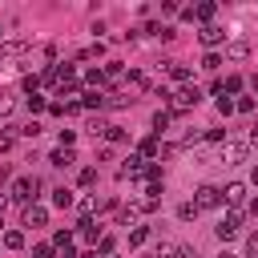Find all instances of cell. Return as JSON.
Wrapping results in <instances>:
<instances>
[{
  "mask_svg": "<svg viewBox=\"0 0 258 258\" xmlns=\"http://www.w3.org/2000/svg\"><path fill=\"white\" fill-rule=\"evenodd\" d=\"M36 189H40V181H36L32 173H24V177H16V181H12V198H16V202H24V206H32V202H36Z\"/></svg>",
  "mask_w": 258,
  "mask_h": 258,
  "instance_id": "cell-1",
  "label": "cell"
},
{
  "mask_svg": "<svg viewBox=\"0 0 258 258\" xmlns=\"http://www.w3.org/2000/svg\"><path fill=\"white\" fill-rule=\"evenodd\" d=\"M198 101H202V89H198V85H185V89H177V93L169 97L173 113H185V109H194Z\"/></svg>",
  "mask_w": 258,
  "mask_h": 258,
  "instance_id": "cell-2",
  "label": "cell"
},
{
  "mask_svg": "<svg viewBox=\"0 0 258 258\" xmlns=\"http://www.w3.org/2000/svg\"><path fill=\"white\" fill-rule=\"evenodd\" d=\"M246 153H250L246 141H226L222 153H218V161H222V165H238V161H246Z\"/></svg>",
  "mask_w": 258,
  "mask_h": 258,
  "instance_id": "cell-3",
  "label": "cell"
},
{
  "mask_svg": "<svg viewBox=\"0 0 258 258\" xmlns=\"http://www.w3.org/2000/svg\"><path fill=\"white\" fill-rule=\"evenodd\" d=\"M194 206H198V210H218V206H222V189H218V185H202L198 198H194Z\"/></svg>",
  "mask_w": 258,
  "mask_h": 258,
  "instance_id": "cell-4",
  "label": "cell"
},
{
  "mask_svg": "<svg viewBox=\"0 0 258 258\" xmlns=\"http://www.w3.org/2000/svg\"><path fill=\"white\" fill-rule=\"evenodd\" d=\"M238 230H242V214H226V218H222V222L214 226V234H218L222 242H230V238H234Z\"/></svg>",
  "mask_w": 258,
  "mask_h": 258,
  "instance_id": "cell-5",
  "label": "cell"
},
{
  "mask_svg": "<svg viewBox=\"0 0 258 258\" xmlns=\"http://www.w3.org/2000/svg\"><path fill=\"white\" fill-rule=\"evenodd\" d=\"M145 165H149V161L133 153V157H125V165H121V177H125V181H137V177H145Z\"/></svg>",
  "mask_w": 258,
  "mask_h": 258,
  "instance_id": "cell-6",
  "label": "cell"
},
{
  "mask_svg": "<svg viewBox=\"0 0 258 258\" xmlns=\"http://www.w3.org/2000/svg\"><path fill=\"white\" fill-rule=\"evenodd\" d=\"M198 36H202V44H206V48H214V44H222V40H226V28H222V24H202V32H198Z\"/></svg>",
  "mask_w": 258,
  "mask_h": 258,
  "instance_id": "cell-7",
  "label": "cell"
},
{
  "mask_svg": "<svg viewBox=\"0 0 258 258\" xmlns=\"http://www.w3.org/2000/svg\"><path fill=\"white\" fill-rule=\"evenodd\" d=\"M44 222H48V210L44 206H36V202L24 206V226H44Z\"/></svg>",
  "mask_w": 258,
  "mask_h": 258,
  "instance_id": "cell-8",
  "label": "cell"
},
{
  "mask_svg": "<svg viewBox=\"0 0 258 258\" xmlns=\"http://www.w3.org/2000/svg\"><path fill=\"white\" fill-rule=\"evenodd\" d=\"M242 198H246V185H242V181H230V185L222 189V202H230V206H238Z\"/></svg>",
  "mask_w": 258,
  "mask_h": 258,
  "instance_id": "cell-9",
  "label": "cell"
},
{
  "mask_svg": "<svg viewBox=\"0 0 258 258\" xmlns=\"http://www.w3.org/2000/svg\"><path fill=\"white\" fill-rule=\"evenodd\" d=\"M157 153H161V141H157V137H145V141L137 145V157H145V161L157 157Z\"/></svg>",
  "mask_w": 258,
  "mask_h": 258,
  "instance_id": "cell-10",
  "label": "cell"
},
{
  "mask_svg": "<svg viewBox=\"0 0 258 258\" xmlns=\"http://www.w3.org/2000/svg\"><path fill=\"white\" fill-rule=\"evenodd\" d=\"M48 161H52L56 169H69V165H73L77 157H73V149H52V157H48Z\"/></svg>",
  "mask_w": 258,
  "mask_h": 258,
  "instance_id": "cell-11",
  "label": "cell"
},
{
  "mask_svg": "<svg viewBox=\"0 0 258 258\" xmlns=\"http://www.w3.org/2000/svg\"><path fill=\"white\" fill-rule=\"evenodd\" d=\"M81 238L85 242H101V226H93V218H81Z\"/></svg>",
  "mask_w": 258,
  "mask_h": 258,
  "instance_id": "cell-12",
  "label": "cell"
},
{
  "mask_svg": "<svg viewBox=\"0 0 258 258\" xmlns=\"http://www.w3.org/2000/svg\"><path fill=\"white\" fill-rule=\"evenodd\" d=\"M185 16H189V20H206V24H210V16H214V4L206 0V4H198V8H189Z\"/></svg>",
  "mask_w": 258,
  "mask_h": 258,
  "instance_id": "cell-13",
  "label": "cell"
},
{
  "mask_svg": "<svg viewBox=\"0 0 258 258\" xmlns=\"http://www.w3.org/2000/svg\"><path fill=\"white\" fill-rule=\"evenodd\" d=\"M101 105H105V97H101V93H89V89L81 93V109H101Z\"/></svg>",
  "mask_w": 258,
  "mask_h": 258,
  "instance_id": "cell-14",
  "label": "cell"
},
{
  "mask_svg": "<svg viewBox=\"0 0 258 258\" xmlns=\"http://www.w3.org/2000/svg\"><path fill=\"white\" fill-rule=\"evenodd\" d=\"M169 77H173V81H189V64H181V60H169Z\"/></svg>",
  "mask_w": 258,
  "mask_h": 258,
  "instance_id": "cell-15",
  "label": "cell"
},
{
  "mask_svg": "<svg viewBox=\"0 0 258 258\" xmlns=\"http://www.w3.org/2000/svg\"><path fill=\"white\" fill-rule=\"evenodd\" d=\"M165 129H169V113H165V109H157V113H153V133L161 137Z\"/></svg>",
  "mask_w": 258,
  "mask_h": 258,
  "instance_id": "cell-16",
  "label": "cell"
},
{
  "mask_svg": "<svg viewBox=\"0 0 258 258\" xmlns=\"http://www.w3.org/2000/svg\"><path fill=\"white\" fill-rule=\"evenodd\" d=\"M52 206H60V210H69V206H73V189H64V185H60V189L52 194Z\"/></svg>",
  "mask_w": 258,
  "mask_h": 258,
  "instance_id": "cell-17",
  "label": "cell"
},
{
  "mask_svg": "<svg viewBox=\"0 0 258 258\" xmlns=\"http://www.w3.org/2000/svg\"><path fill=\"white\" fill-rule=\"evenodd\" d=\"M4 246H8V250H24V234H20V230H8V234H4Z\"/></svg>",
  "mask_w": 258,
  "mask_h": 258,
  "instance_id": "cell-18",
  "label": "cell"
},
{
  "mask_svg": "<svg viewBox=\"0 0 258 258\" xmlns=\"http://www.w3.org/2000/svg\"><path fill=\"white\" fill-rule=\"evenodd\" d=\"M145 238H149L145 226H133V230H129V246H145Z\"/></svg>",
  "mask_w": 258,
  "mask_h": 258,
  "instance_id": "cell-19",
  "label": "cell"
},
{
  "mask_svg": "<svg viewBox=\"0 0 258 258\" xmlns=\"http://www.w3.org/2000/svg\"><path fill=\"white\" fill-rule=\"evenodd\" d=\"M226 52H230V56H234V60H246V56H250V48H246V44H242V40H234V44H230V48H226Z\"/></svg>",
  "mask_w": 258,
  "mask_h": 258,
  "instance_id": "cell-20",
  "label": "cell"
},
{
  "mask_svg": "<svg viewBox=\"0 0 258 258\" xmlns=\"http://www.w3.org/2000/svg\"><path fill=\"white\" fill-rule=\"evenodd\" d=\"M101 137H105V141H125V129H121V125H105Z\"/></svg>",
  "mask_w": 258,
  "mask_h": 258,
  "instance_id": "cell-21",
  "label": "cell"
},
{
  "mask_svg": "<svg viewBox=\"0 0 258 258\" xmlns=\"http://www.w3.org/2000/svg\"><path fill=\"white\" fill-rule=\"evenodd\" d=\"M177 218H181V222L198 218V206H194V202H181V206H177Z\"/></svg>",
  "mask_w": 258,
  "mask_h": 258,
  "instance_id": "cell-22",
  "label": "cell"
},
{
  "mask_svg": "<svg viewBox=\"0 0 258 258\" xmlns=\"http://www.w3.org/2000/svg\"><path fill=\"white\" fill-rule=\"evenodd\" d=\"M177 254H181V246L165 242V246H157V254H153V258H177Z\"/></svg>",
  "mask_w": 258,
  "mask_h": 258,
  "instance_id": "cell-23",
  "label": "cell"
},
{
  "mask_svg": "<svg viewBox=\"0 0 258 258\" xmlns=\"http://www.w3.org/2000/svg\"><path fill=\"white\" fill-rule=\"evenodd\" d=\"M218 64H222V56H218V52H206V56H202V69H210V73H214Z\"/></svg>",
  "mask_w": 258,
  "mask_h": 258,
  "instance_id": "cell-24",
  "label": "cell"
},
{
  "mask_svg": "<svg viewBox=\"0 0 258 258\" xmlns=\"http://www.w3.org/2000/svg\"><path fill=\"white\" fill-rule=\"evenodd\" d=\"M238 89H242V77H226L222 81V93H238Z\"/></svg>",
  "mask_w": 258,
  "mask_h": 258,
  "instance_id": "cell-25",
  "label": "cell"
},
{
  "mask_svg": "<svg viewBox=\"0 0 258 258\" xmlns=\"http://www.w3.org/2000/svg\"><path fill=\"white\" fill-rule=\"evenodd\" d=\"M28 109H32V113H40V109H48V101H44L40 93H32V97H28Z\"/></svg>",
  "mask_w": 258,
  "mask_h": 258,
  "instance_id": "cell-26",
  "label": "cell"
},
{
  "mask_svg": "<svg viewBox=\"0 0 258 258\" xmlns=\"http://www.w3.org/2000/svg\"><path fill=\"white\" fill-rule=\"evenodd\" d=\"M12 109H16V101H12V97H8V93H0V117H8V113H12Z\"/></svg>",
  "mask_w": 258,
  "mask_h": 258,
  "instance_id": "cell-27",
  "label": "cell"
},
{
  "mask_svg": "<svg viewBox=\"0 0 258 258\" xmlns=\"http://www.w3.org/2000/svg\"><path fill=\"white\" fill-rule=\"evenodd\" d=\"M121 77H125L121 64H109V69H105V81H121Z\"/></svg>",
  "mask_w": 258,
  "mask_h": 258,
  "instance_id": "cell-28",
  "label": "cell"
},
{
  "mask_svg": "<svg viewBox=\"0 0 258 258\" xmlns=\"http://www.w3.org/2000/svg\"><path fill=\"white\" fill-rule=\"evenodd\" d=\"M129 101H133V97H125V93H113V97H105V105H117V109H121V105H129Z\"/></svg>",
  "mask_w": 258,
  "mask_h": 258,
  "instance_id": "cell-29",
  "label": "cell"
},
{
  "mask_svg": "<svg viewBox=\"0 0 258 258\" xmlns=\"http://www.w3.org/2000/svg\"><path fill=\"white\" fill-rule=\"evenodd\" d=\"M234 109H238V113H254V97H242V101H234Z\"/></svg>",
  "mask_w": 258,
  "mask_h": 258,
  "instance_id": "cell-30",
  "label": "cell"
},
{
  "mask_svg": "<svg viewBox=\"0 0 258 258\" xmlns=\"http://www.w3.org/2000/svg\"><path fill=\"white\" fill-rule=\"evenodd\" d=\"M246 258H258V234L246 238Z\"/></svg>",
  "mask_w": 258,
  "mask_h": 258,
  "instance_id": "cell-31",
  "label": "cell"
},
{
  "mask_svg": "<svg viewBox=\"0 0 258 258\" xmlns=\"http://www.w3.org/2000/svg\"><path fill=\"white\" fill-rule=\"evenodd\" d=\"M218 113H222V117H230V113H234V101H230V97H222V101H218Z\"/></svg>",
  "mask_w": 258,
  "mask_h": 258,
  "instance_id": "cell-32",
  "label": "cell"
},
{
  "mask_svg": "<svg viewBox=\"0 0 258 258\" xmlns=\"http://www.w3.org/2000/svg\"><path fill=\"white\" fill-rule=\"evenodd\" d=\"M28 258H52V246H48V242H44V246H36V250H32V254H28Z\"/></svg>",
  "mask_w": 258,
  "mask_h": 258,
  "instance_id": "cell-33",
  "label": "cell"
},
{
  "mask_svg": "<svg viewBox=\"0 0 258 258\" xmlns=\"http://www.w3.org/2000/svg\"><path fill=\"white\" fill-rule=\"evenodd\" d=\"M73 137H77L73 129H60V149H69V145H73Z\"/></svg>",
  "mask_w": 258,
  "mask_h": 258,
  "instance_id": "cell-34",
  "label": "cell"
},
{
  "mask_svg": "<svg viewBox=\"0 0 258 258\" xmlns=\"http://www.w3.org/2000/svg\"><path fill=\"white\" fill-rule=\"evenodd\" d=\"M97 181V169H81V185H93Z\"/></svg>",
  "mask_w": 258,
  "mask_h": 258,
  "instance_id": "cell-35",
  "label": "cell"
},
{
  "mask_svg": "<svg viewBox=\"0 0 258 258\" xmlns=\"http://www.w3.org/2000/svg\"><path fill=\"white\" fill-rule=\"evenodd\" d=\"M250 141H254V145H258V125H250Z\"/></svg>",
  "mask_w": 258,
  "mask_h": 258,
  "instance_id": "cell-36",
  "label": "cell"
},
{
  "mask_svg": "<svg viewBox=\"0 0 258 258\" xmlns=\"http://www.w3.org/2000/svg\"><path fill=\"white\" fill-rule=\"evenodd\" d=\"M81 258H97V250H85V254H81Z\"/></svg>",
  "mask_w": 258,
  "mask_h": 258,
  "instance_id": "cell-37",
  "label": "cell"
},
{
  "mask_svg": "<svg viewBox=\"0 0 258 258\" xmlns=\"http://www.w3.org/2000/svg\"><path fill=\"white\" fill-rule=\"evenodd\" d=\"M4 206H8V198H4V194H0V210H4Z\"/></svg>",
  "mask_w": 258,
  "mask_h": 258,
  "instance_id": "cell-38",
  "label": "cell"
},
{
  "mask_svg": "<svg viewBox=\"0 0 258 258\" xmlns=\"http://www.w3.org/2000/svg\"><path fill=\"white\" fill-rule=\"evenodd\" d=\"M218 258H234V254H230V250H222V254H218Z\"/></svg>",
  "mask_w": 258,
  "mask_h": 258,
  "instance_id": "cell-39",
  "label": "cell"
},
{
  "mask_svg": "<svg viewBox=\"0 0 258 258\" xmlns=\"http://www.w3.org/2000/svg\"><path fill=\"white\" fill-rule=\"evenodd\" d=\"M254 185H258V169H254Z\"/></svg>",
  "mask_w": 258,
  "mask_h": 258,
  "instance_id": "cell-40",
  "label": "cell"
},
{
  "mask_svg": "<svg viewBox=\"0 0 258 258\" xmlns=\"http://www.w3.org/2000/svg\"><path fill=\"white\" fill-rule=\"evenodd\" d=\"M0 64H4V56H0Z\"/></svg>",
  "mask_w": 258,
  "mask_h": 258,
  "instance_id": "cell-41",
  "label": "cell"
}]
</instances>
